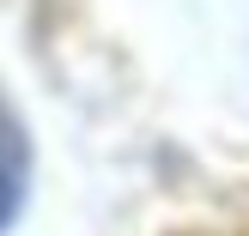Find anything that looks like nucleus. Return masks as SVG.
<instances>
[{"label":"nucleus","mask_w":249,"mask_h":236,"mask_svg":"<svg viewBox=\"0 0 249 236\" xmlns=\"http://www.w3.org/2000/svg\"><path fill=\"white\" fill-rule=\"evenodd\" d=\"M18 194H24V140L12 133V121L0 115V230L18 212Z\"/></svg>","instance_id":"obj_1"}]
</instances>
